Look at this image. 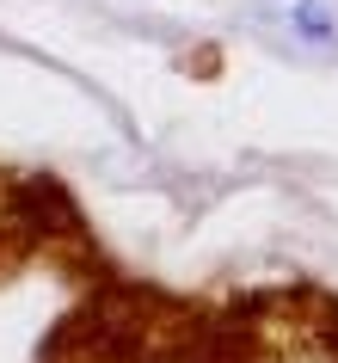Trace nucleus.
Segmentation results:
<instances>
[{
  "instance_id": "f257e3e1",
  "label": "nucleus",
  "mask_w": 338,
  "mask_h": 363,
  "mask_svg": "<svg viewBox=\"0 0 338 363\" xmlns=\"http://www.w3.org/2000/svg\"><path fill=\"white\" fill-rule=\"evenodd\" d=\"M295 31H301L308 43H326L338 25H332V13H326V6H314V0H295Z\"/></svg>"
}]
</instances>
